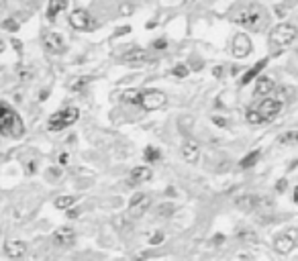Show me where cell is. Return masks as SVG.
I'll use <instances>...</instances> for the list:
<instances>
[{
  "mask_svg": "<svg viewBox=\"0 0 298 261\" xmlns=\"http://www.w3.org/2000/svg\"><path fill=\"white\" fill-rule=\"evenodd\" d=\"M237 239H239L241 245H255L257 243V235L253 230H247V229H241L239 233H237Z\"/></svg>",
  "mask_w": 298,
  "mask_h": 261,
  "instance_id": "cb8c5ba5",
  "label": "cell"
},
{
  "mask_svg": "<svg viewBox=\"0 0 298 261\" xmlns=\"http://www.w3.org/2000/svg\"><path fill=\"white\" fill-rule=\"evenodd\" d=\"M149 204H151V200H149V196L147 194H135L133 198H131V202H129V215L131 216H135V218H139V216H143L145 212H147V208H149Z\"/></svg>",
  "mask_w": 298,
  "mask_h": 261,
  "instance_id": "7c38bea8",
  "label": "cell"
},
{
  "mask_svg": "<svg viewBox=\"0 0 298 261\" xmlns=\"http://www.w3.org/2000/svg\"><path fill=\"white\" fill-rule=\"evenodd\" d=\"M4 27H8V29H15V27H17V25H15V23H13V21H6V23H4Z\"/></svg>",
  "mask_w": 298,
  "mask_h": 261,
  "instance_id": "f35d334b",
  "label": "cell"
},
{
  "mask_svg": "<svg viewBox=\"0 0 298 261\" xmlns=\"http://www.w3.org/2000/svg\"><path fill=\"white\" fill-rule=\"evenodd\" d=\"M66 215H67V218H78V216H80V210H78V208L74 206V208L66 210Z\"/></svg>",
  "mask_w": 298,
  "mask_h": 261,
  "instance_id": "f546056e",
  "label": "cell"
},
{
  "mask_svg": "<svg viewBox=\"0 0 298 261\" xmlns=\"http://www.w3.org/2000/svg\"><path fill=\"white\" fill-rule=\"evenodd\" d=\"M141 92L143 90H127L123 94V100L125 102H131V104H139V102H141Z\"/></svg>",
  "mask_w": 298,
  "mask_h": 261,
  "instance_id": "484cf974",
  "label": "cell"
},
{
  "mask_svg": "<svg viewBox=\"0 0 298 261\" xmlns=\"http://www.w3.org/2000/svg\"><path fill=\"white\" fill-rule=\"evenodd\" d=\"M76 200H78V196H57L53 204L57 210H69V208H74Z\"/></svg>",
  "mask_w": 298,
  "mask_h": 261,
  "instance_id": "7402d4cb",
  "label": "cell"
},
{
  "mask_svg": "<svg viewBox=\"0 0 298 261\" xmlns=\"http://www.w3.org/2000/svg\"><path fill=\"white\" fill-rule=\"evenodd\" d=\"M0 135L8 139H21L25 135V123L8 102H0Z\"/></svg>",
  "mask_w": 298,
  "mask_h": 261,
  "instance_id": "7a4b0ae2",
  "label": "cell"
},
{
  "mask_svg": "<svg viewBox=\"0 0 298 261\" xmlns=\"http://www.w3.org/2000/svg\"><path fill=\"white\" fill-rule=\"evenodd\" d=\"M41 41H43L45 49L49 53H53V55H62L66 51V41H64V37L59 35L57 31H43Z\"/></svg>",
  "mask_w": 298,
  "mask_h": 261,
  "instance_id": "8992f818",
  "label": "cell"
},
{
  "mask_svg": "<svg viewBox=\"0 0 298 261\" xmlns=\"http://www.w3.org/2000/svg\"><path fill=\"white\" fill-rule=\"evenodd\" d=\"M298 37V29L290 23H280L278 27L272 29L270 33V47L274 51H282L284 47L292 45Z\"/></svg>",
  "mask_w": 298,
  "mask_h": 261,
  "instance_id": "3957f363",
  "label": "cell"
},
{
  "mask_svg": "<svg viewBox=\"0 0 298 261\" xmlns=\"http://www.w3.org/2000/svg\"><path fill=\"white\" fill-rule=\"evenodd\" d=\"M37 171V163L35 161H27V173H35Z\"/></svg>",
  "mask_w": 298,
  "mask_h": 261,
  "instance_id": "1f68e13d",
  "label": "cell"
},
{
  "mask_svg": "<svg viewBox=\"0 0 298 261\" xmlns=\"http://www.w3.org/2000/svg\"><path fill=\"white\" fill-rule=\"evenodd\" d=\"M280 145L286 147H298V131H286L284 135H280Z\"/></svg>",
  "mask_w": 298,
  "mask_h": 261,
  "instance_id": "603a6c76",
  "label": "cell"
},
{
  "mask_svg": "<svg viewBox=\"0 0 298 261\" xmlns=\"http://www.w3.org/2000/svg\"><path fill=\"white\" fill-rule=\"evenodd\" d=\"M221 243H225V237H223V235L213 237V245H221Z\"/></svg>",
  "mask_w": 298,
  "mask_h": 261,
  "instance_id": "e575fe53",
  "label": "cell"
},
{
  "mask_svg": "<svg viewBox=\"0 0 298 261\" xmlns=\"http://www.w3.org/2000/svg\"><path fill=\"white\" fill-rule=\"evenodd\" d=\"M172 206H160V216H167V215H172Z\"/></svg>",
  "mask_w": 298,
  "mask_h": 261,
  "instance_id": "836d02e7",
  "label": "cell"
},
{
  "mask_svg": "<svg viewBox=\"0 0 298 261\" xmlns=\"http://www.w3.org/2000/svg\"><path fill=\"white\" fill-rule=\"evenodd\" d=\"M166 102H167V98L162 90H143L141 92V102L139 104H141L145 110H160L166 106Z\"/></svg>",
  "mask_w": 298,
  "mask_h": 261,
  "instance_id": "5b68a950",
  "label": "cell"
},
{
  "mask_svg": "<svg viewBox=\"0 0 298 261\" xmlns=\"http://www.w3.org/2000/svg\"><path fill=\"white\" fill-rule=\"evenodd\" d=\"M153 178V171L151 168H145V166H137L131 169V184H143L149 182Z\"/></svg>",
  "mask_w": 298,
  "mask_h": 261,
  "instance_id": "ac0fdd59",
  "label": "cell"
},
{
  "mask_svg": "<svg viewBox=\"0 0 298 261\" xmlns=\"http://www.w3.org/2000/svg\"><path fill=\"white\" fill-rule=\"evenodd\" d=\"M69 25H72L74 29H78V31H88V29L94 27V21H92V15L84 11V8H76V11H72V15H69Z\"/></svg>",
  "mask_w": 298,
  "mask_h": 261,
  "instance_id": "9c48e42d",
  "label": "cell"
},
{
  "mask_svg": "<svg viewBox=\"0 0 298 261\" xmlns=\"http://www.w3.org/2000/svg\"><path fill=\"white\" fill-rule=\"evenodd\" d=\"M29 251V245L25 241H18V239H13V241H6L4 243V255L8 259H23Z\"/></svg>",
  "mask_w": 298,
  "mask_h": 261,
  "instance_id": "4fadbf2b",
  "label": "cell"
},
{
  "mask_svg": "<svg viewBox=\"0 0 298 261\" xmlns=\"http://www.w3.org/2000/svg\"><path fill=\"white\" fill-rule=\"evenodd\" d=\"M260 157H262V151L260 149H255V151H251V153H247V155L239 161V168L241 169H249V168H253L257 161H260Z\"/></svg>",
  "mask_w": 298,
  "mask_h": 261,
  "instance_id": "44dd1931",
  "label": "cell"
},
{
  "mask_svg": "<svg viewBox=\"0 0 298 261\" xmlns=\"http://www.w3.org/2000/svg\"><path fill=\"white\" fill-rule=\"evenodd\" d=\"M164 239H166L164 233H155L151 239H149V245H160V243H164Z\"/></svg>",
  "mask_w": 298,
  "mask_h": 261,
  "instance_id": "f1b7e54d",
  "label": "cell"
},
{
  "mask_svg": "<svg viewBox=\"0 0 298 261\" xmlns=\"http://www.w3.org/2000/svg\"><path fill=\"white\" fill-rule=\"evenodd\" d=\"M143 157H145L147 163H157L162 159V153H160V149H157V147H147L143 151Z\"/></svg>",
  "mask_w": 298,
  "mask_h": 261,
  "instance_id": "d4e9b609",
  "label": "cell"
},
{
  "mask_svg": "<svg viewBox=\"0 0 298 261\" xmlns=\"http://www.w3.org/2000/svg\"><path fill=\"white\" fill-rule=\"evenodd\" d=\"M166 45H167V43H166L164 39H160V41H155V43H153V47H155V49H160V47H166Z\"/></svg>",
  "mask_w": 298,
  "mask_h": 261,
  "instance_id": "d590c367",
  "label": "cell"
},
{
  "mask_svg": "<svg viewBox=\"0 0 298 261\" xmlns=\"http://www.w3.org/2000/svg\"><path fill=\"white\" fill-rule=\"evenodd\" d=\"M78 119H80V110H78L76 106H66V108L51 114V119H49V123H47V129L51 133H59L67 127H72Z\"/></svg>",
  "mask_w": 298,
  "mask_h": 261,
  "instance_id": "277c9868",
  "label": "cell"
},
{
  "mask_svg": "<svg viewBox=\"0 0 298 261\" xmlns=\"http://www.w3.org/2000/svg\"><path fill=\"white\" fill-rule=\"evenodd\" d=\"M264 204L262 198L257 194H241L239 198L235 200V206L239 208L241 212H253L255 208H260Z\"/></svg>",
  "mask_w": 298,
  "mask_h": 261,
  "instance_id": "5bb4252c",
  "label": "cell"
},
{
  "mask_svg": "<svg viewBox=\"0 0 298 261\" xmlns=\"http://www.w3.org/2000/svg\"><path fill=\"white\" fill-rule=\"evenodd\" d=\"M292 200H294V204H298V186L292 190Z\"/></svg>",
  "mask_w": 298,
  "mask_h": 261,
  "instance_id": "8d00e7d4",
  "label": "cell"
},
{
  "mask_svg": "<svg viewBox=\"0 0 298 261\" xmlns=\"http://www.w3.org/2000/svg\"><path fill=\"white\" fill-rule=\"evenodd\" d=\"M213 123H216V124H221V127H225V121H223V119H213Z\"/></svg>",
  "mask_w": 298,
  "mask_h": 261,
  "instance_id": "74e56055",
  "label": "cell"
},
{
  "mask_svg": "<svg viewBox=\"0 0 298 261\" xmlns=\"http://www.w3.org/2000/svg\"><path fill=\"white\" fill-rule=\"evenodd\" d=\"M274 92V82H272V78H265V76H262V78H257V84H255V90H253V94L257 96V98H265L267 94H272Z\"/></svg>",
  "mask_w": 298,
  "mask_h": 261,
  "instance_id": "d6986e66",
  "label": "cell"
},
{
  "mask_svg": "<svg viewBox=\"0 0 298 261\" xmlns=\"http://www.w3.org/2000/svg\"><path fill=\"white\" fill-rule=\"evenodd\" d=\"M57 161H59V166H67V163H69V153H62Z\"/></svg>",
  "mask_w": 298,
  "mask_h": 261,
  "instance_id": "4dcf8cb0",
  "label": "cell"
},
{
  "mask_svg": "<svg viewBox=\"0 0 298 261\" xmlns=\"http://www.w3.org/2000/svg\"><path fill=\"white\" fill-rule=\"evenodd\" d=\"M267 65V60H260V61H257L253 67H251V70H247L245 74H243V78H241V84L245 86L247 82H251L253 78H257V74H260L262 70H264V67Z\"/></svg>",
  "mask_w": 298,
  "mask_h": 261,
  "instance_id": "ffe728a7",
  "label": "cell"
},
{
  "mask_svg": "<svg viewBox=\"0 0 298 261\" xmlns=\"http://www.w3.org/2000/svg\"><path fill=\"white\" fill-rule=\"evenodd\" d=\"M255 110L260 112V117L264 119V123L274 121L278 114H280V110H282V102L276 100V98H264L260 104H257Z\"/></svg>",
  "mask_w": 298,
  "mask_h": 261,
  "instance_id": "52a82bcc",
  "label": "cell"
},
{
  "mask_svg": "<svg viewBox=\"0 0 298 261\" xmlns=\"http://www.w3.org/2000/svg\"><path fill=\"white\" fill-rule=\"evenodd\" d=\"M182 157L186 163H196L200 159V145L194 139H186L182 143Z\"/></svg>",
  "mask_w": 298,
  "mask_h": 261,
  "instance_id": "9a60e30c",
  "label": "cell"
},
{
  "mask_svg": "<svg viewBox=\"0 0 298 261\" xmlns=\"http://www.w3.org/2000/svg\"><path fill=\"white\" fill-rule=\"evenodd\" d=\"M51 239L57 247H72L76 243V230L72 227H59L53 230Z\"/></svg>",
  "mask_w": 298,
  "mask_h": 261,
  "instance_id": "8fae6325",
  "label": "cell"
},
{
  "mask_svg": "<svg viewBox=\"0 0 298 261\" xmlns=\"http://www.w3.org/2000/svg\"><path fill=\"white\" fill-rule=\"evenodd\" d=\"M245 119H247V123H251V124H260V123H264V119L260 117V112H257L255 108H251V110H247V114H245Z\"/></svg>",
  "mask_w": 298,
  "mask_h": 261,
  "instance_id": "4316f807",
  "label": "cell"
},
{
  "mask_svg": "<svg viewBox=\"0 0 298 261\" xmlns=\"http://www.w3.org/2000/svg\"><path fill=\"white\" fill-rule=\"evenodd\" d=\"M233 55L237 57V60H243V57H247L251 51H253V45L249 41V37H247L245 33H237L233 37Z\"/></svg>",
  "mask_w": 298,
  "mask_h": 261,
  "instance_id": "30bf717a",
  "label": "cell"
},
{
  "mask_svg": "<svg viewBox=\"0 0 298 261\" xmlns=\"http://www.w3.org/2000/svg\"><path fill=\"white\" fill-rule=\"evenodd\" d=\"M174 76H178V78H186V76H188V67L184 63H178L174 67Z\"/></svg>",
  "mask_w": 298,
  "mask_h": 261,
  "instance_id": "83f0119b",
  "label": "cell"
},
{
  "mask_svg": "<svg viewBox=\"0 0 298 261\" xmlns=\"http://www.w3.org/2000/svg\"><path fill=\"white\" fill-rule=\"evenodd\" d=\"M286 186H288V182H286V180H280V182L276 184V192H284Z\"/></svg>",
  "mask_w": 298,
  "mask_h": 261,
  "instance_id": "d6a6232c",
  "label": "cell"
},
{
  "mask_svg": "<svg viewBox=\"0 0 298 261\" xmlns=\"http://www.w3.org/2000/svg\"><path fill=\"white\" fill-rule=\"evenodd\" d=\"M231 18H233V23L241 25L243 29H247V31H251V33H262L267 27V23H270V16H267L265 8L255 4V2L237 8L231 15Z\"/></svg>",
  "mask_w": 298,
  "mask_h": 261,
  "instance_id": "6da1fadb",
  "label": "cell"
},
{
  "mask_svg": "<svg viewBox=\"0 0 298 261\" xmlns=\"http://www.w3.org/2000/svg\"><path fill=\"white\" fill-rule=\"evenodd\" d=\"M64 11H67V0H49L47 4V18L49 21H57V16Z\"/></svg>",
  "mask_w": 298,
  "mask_h": 261,
  "instance_id": "e0dca14e",
  "label": "cell"
},
{
  "mask_svg": "<svg viewBox=\"0 0 298 261\" xmlns=\"http://www.w3.org/2000/svg\"><path fill=\"white\" fill-rule=\"evenodd\" d=\"M123 61L129 63V65H143V63L149 61V53L145 49H139V47H135V49H129L123 55Z\"/></svg>",
  "mask_w": 298,
  "mask_h": 261,
  "instance_id": "2e32d148",
  "label": "cell"
},
{
  "mask_svg": "<svg viewBox=\"0 0 298 261\" xmlns=\"http://www.w3.org/2000/svg\"><path fill=\"white\" fill-rule=\"evenodd\" d=\"M274 249H276V253H280V255L292 253V251L296 249V235L292 233V230H284V233H280L274 239Z\"/></svg>",
  "mask_w": 298,
  "mask_h": 261,
  "instance_id": "ba28073f",
  "label": "cell"
}]
</instances>
